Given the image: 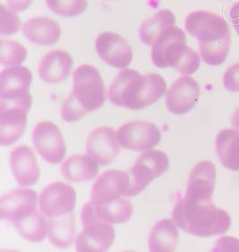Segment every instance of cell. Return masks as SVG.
<instances>
[{"label":"cell","mask_w":239,"mask_h":252,"mask_svg":"<svg viewBox=\"0 0 239 252\" xmlns=\"http://www.w3.org/2000/svg\"><path fill=\"white\" fill-rule=\"evenodd\" d=\"M166 91V81L158 74L142 76L138 71L125 69L112 81L108 98L116 106L142 110L159 100Z\"/></svg>","instance_id":"cell-1"},{"label":"cell","mask_w":239,"mask_h":252,"mask_svg":"<svg viewBox=\"0 0 239 252\" xmlns=\"http://www.w3.org/2000/svg\"><path fill=\"white\" fill-rule=\"evenodd\" d=\"M173 221L184 232L198 237H209L228 232L229 214L215 207L212 199L192 200L184 197L175 207Z\"/></svg>","instance_id":"cell-2"},{"label":"cell","mask_w":239,"mask_h":252,"mask_svg":"<svg viewBox=\"0 0 239 252\" xmlns=\"http://www.w3.org/2000/svg\"><path fill=\"white\" fill-rule=\"evenodd\" d=\"M106 101L104 82L100 72L90 65H82L73 75V91L66 97L61 110L67 122L79 121L90 111L100 109Z\"/></svg>","instance_id":"cell-3"},{"label":"cell","mask_w":239,"mask_h":252,"mask_svg":"<svg viewBox=\"0 0 239 252\" xmlns=\"http://www.w3.org/2000/svg\"><path fill=\"white\" fill-rule=\"evenodd\" d=\"M151 61L159 68L173 67L182 75L194 74L200 66L197 52L186 45L184 31L176 26L160 33L152 45Z\"/></svg>","instance_id":"cell-4"},{"label":"cell","mask_w":239,"mask_h":252,"mask_svg":"<svg viewBox=\"0 0 239 252\" xmlns=\"http://www.w3.org/2000/svg\"><path fill=\"white\" fill-rule=\"evenodd\" d=\"M32 74L27 67L13 66L0 74V107L18 106L30 111L32 98L30 86Z\"/></svg>","instance_id":"cell-5"},{"label":"cell","mask_w":239,"mask_h":252,"mask_svg":"<svg viewBox=\"0 0 239 252\" xmlns=\"http://www.w3.org/2000/svg\"><path fill=\"white\" fill-rule=\"evenodd\" d=\"M84 230L76 237L77 252H106L114 242L115 231L111 223L100 221L95 216L91 203L85 204L81 214Z\"/></svg>","instance_id":"cell-6"},{"label":"cell","mask_w":239,"mask_h":252,"mask_svg":"<svg viewBox=\"0 0 239 252\" xmlns=\"http://www.w3.org/2000/svg\"><path fill=\"white\" fill-rule=\"evenodd\" d=\"M170 160L159 150H149L140 156L134 165L127 169L130 179L128 197L140 194L150 182L168 171Z\"/></svg>","instance_id":"cell-7"},{"label":"cell","mask_w":239,"mask_h":252,"mask_svg":"<svg viewBox=\"0 0 239 252\" xmlns=\"http://www.w3.org/2000/svg\"><path fill=\"white\" fill-rule=\"evenodd\" d=\"M120 146L136 152L149 151L157 146L161 139L158 126L149 121L127 122L118 130Z\"/></svg>","instance_id":"cell-8"},{"label":"cell","mask_w":239,"mask_h":252,"mask_svg":"<svg viewBox=\"0 0 239 252\" xmlns=\"http://www.w3.org/2000/svg\"><path fill=\"white\" fill-rule=\"evenodd\" d=\"M185 30L202 42H214L230 33L229 25L220 15L208 11H195L187 15Z\"/></svg>","instance_id":"cell-9"},{"label":"cell","mask_w":239,"mask_h":252,"mask_svg":"<svg viewBox=\"0 0 239 252\" xmlns=\"http://www.w3.org/2000/svg\"><path fill=\"white\" fill-rule=\"evenodd\" d=\"M31 137L36 151L46 161L56 164L65 158V141L54 123L41 121L33 128Z\"/></svg>","instance_id":"cell-10"},{"label":"cell","mask_w":239,"mask_h":252,"mask_svg":"<svg viewBox=\"0 0 239 252\" xmlns=\"http://www.w3.org/2000/svg\"><path fill=\"white\" fill-rule=\"evenodd\" d=\"M76 193L64 182H56L46 187L40 195V211L49 218L62 217L73 212Z\"/></svg>","instance_id":"cell-11"},{"label":"cell","mask_w":239,"mask_h":252,"mask_svg":"<svg viewBox=\"0 0 239 252\" xmlns=\"http://www.w3.org/2000/svg\"><path fill=\"white\" fill-rule=\"evenodd\" d=\"M95 50L109 66L125 68L133 61V50L126 40L118 33L105 32L97 37Z\"/></svg>","instance_id":"cell-12"},{"label":"cell","mask_w":239,"mask_h":252,"mask_svg":"<svg viewBox=\"0 0 239 252\" xmlns=\"http://www.w3.org/2000/svg\"><path fill=\"white\" fill-rule=\"evenodd\" d=\"M130 179L128 172L110 170L102 173L91 188V200L93 204H103L122 197H128Z\"/></svg>","instance_id":"cell-13"},{"label":"cell","mask_w":239,"mask_h":252,"mask_svg":"<svg viewBox=\"0 0 239 252\" xmlns=\"http://www.w3.org/2000/svg\"><path fill=\"white\" fill-rule=\"evenodd\" d=\"M86 151L100 165L112 162L120 152L118 133L110 126H100L92 130L86 141Z\"/></svg>","instance_id":"cell-14"},{"label":"cell","mask_w":239,"mask_h":252,"mask_svg":"<svg viewBox=\"0 0 239 252\" xmlns=\"http://www.w3.org/2000/svg\"><path fill=\"white\" fill-rule=\"evenodd\" d=\"M200 96L198 83L190 76H182L175 81L166 95V106L176 115H182L192 110Z\"/></svg>","instance_id":"cell-15"},{"label":"cell","mask_w":239,"mask_h":252,"mask_svg":"<svg viewBox=\"0 0 239 252\" xmlns=\"http://www.w3.org/2000/svg\"><path fill=\"white\" fill-rule=\"evenodd\" d=\"M38 195L29 189H17L3 195L0 200L1 218L13 223L37 210Z\"/></svg>","instance_id":"cell-16"},{"label":"cell","mask_w":239,"mask_h":252,"mask_svg":"<svg viewBox=\"0 0 239 252\" xmlns=\"http://www.w3.org/2000/svg\"><path fill=\"white\" fill-rule=\"evenodd\" d=\"M9 164L15 181L22 187H30L40 179V168L34 153L29 146H17L9 156Z\"/></svg>","instance_id":"cell-17"},{"label":"cell","mask_w":239,"mask_h":252,"mask_svg":"<svg viewBox=\"0 0 239 252\" xmlns=\"http://www.w3.org/2000/svg\"><path fill=\"white\" fill-rule=\"evenodd\" d=\"M216 183V167L211 161L198 162L191 172L185 198L192 200L212 199Z\"/></svg>","instance_id":"cell-18"},{"label":"cell","mask_w":239,"mask_h":252,"mask_svg":"<svg viewBox=\"0 0 239 252\" xmlns=\"http://www.w3.org/2000/svg\"><path fill=\"white\" fill-rule=\"evenodd\" d=\"M28 111L18 106L0 107V144L13 145L24 135Z\"/></svg>","instance_id":"cell-19"},{"label":"cell","mask_w":239,"mask_h":252,"mask_svg":"<svg viewBox=\"0 0 239 252\" xmlns=\"http://www.w3.org/2000/svg\"><path fill=\"white\" fill-rule=\"evenodd\" d=\"M74 61L64 51L54 50L46 54L40 61L38 73L41 80L57 84L65 80L69 76Z\"/></svg>","instance_id":"cell-20"},{"label":"cell","mask_w":239,"mask_h":252,"mask_svg":"<svg viewBox=\"0 0 239 252\" xmlns=\"http://www.w3.org/2000/svg\"><path fill=\"white\" fill-rule=\"evenodd\" d=\"M22 30L28 40L38 45H53L61 36L60 25L45 16L33 17L26 21L22 26Z\"/></svg>","instance_id":"cell-21"},{"label":"cell","mask_w":239,"mask_h":252,"mask_svg":"<svg viewBox=\"0 0 239 252\" xmlns=\"http://www.w3.org/2000/svg\"><path fill=\"white\" fill-rule=\"evenodd\" d=\"M97 163L90 156L75 155L64 161L61 166V173L68 182H90L99 172Z\"/></svg>","instance_id":"cell-22"},{"label":"cell","mask_w":239,"mask_h":252,"mask_svg":"<svg viewBox=\"0 0 239 252\" xmlns=\"http://www.w3.org/2000/svg\"><path fill=\"white\" fill-rule=\"evenodd\" d=\"M176 222L170 219H163L157 222L149 235L150 252H174L179 242V233Z\"/></svg>","instance_id":"cell-23"},{"label":"cell","mask_w":239,"mask_h":252,"mask_svg":"<svg viewBox=\"0 0 239 252\" xmlns=\"http://www.w3.org/2000/svg\"><path fill=\"white\" fill-rule=\"evenodd\" d=\"M216 150L221 163L231 171H239V132L223 129L216 137Z\"/></svg>","instance_id":"cell-24"},{"label":"cell","mask_w":239,"mask_h":252,"mask_svg":"<svg viewBox=\"0 0 239 252\" xmlns=\"http://www.w3.org/2000/svg\"><path fill=\"white\" fill-rule=\"evenodd\" d=\"M49 241L55 247L66 249L75 242V218L73 212L62 217L50 218Z\"/></svg>","instance_id":"cell-25"},{"label":"cell","mask_w":239,"mask_h":252,"mask_svg":"<svg viewBox=\"0 0 239 252\" xmlns=\"http://www.w3.org/2000/svg\"><path fill=\"white\" fill-rule=\"evenodd\" d=\"M90 203L96 217L111 224L126 222L133 214V206L125 197L103 204Z\"/></svg>","instance_id":"cell-26"},{"label":"cell","mask_w":239,"mask_h":252,"mask_svg":"<svg viewBox=\"0 0 239 252\" xmlns=\"http://www.w3.org/2000/svg\"><path fill=\"white\" fill-rule=\"evenodd\" d=\"M176 25L174 13L168 9H161L142 24L139 35L146 45H153L160 33L170 26Z\"/></svg>","instance_id":"cell-27"},{"label":"cell","mask_w":239,"mask_h":252,"mask_svg":"<svg viewBox=\"0 0 239 252\" xmlns=\"http://www.w3.org/2000/svg\"><path fill=\"white\" fill-rule=\"evenodd\" d=\"M13 225L22 237L31 242L44 241L49 232V221L38 210L13 222Z\"/></svg>","instance_id":"cell-28"},{"label":"cell","mask_w":239,"mask_h":252,"mask_svg":"<svg viewBox=\"0 0 239 252\" xmlns=\"http://www.w3.org/2000/svg\"><path fill=\"white\" fill-rule=\"evenodd\" d=\"M230 45L231 33L214 42L199 41L200 55L203 61L209 66H219L229 55Z\"/></svg>","instance_id":"cell-29"},{"label":"cell","mask_w":239,"mask_h":252,"mask_svg":"<svg viewBox=\"0 0 239 252\" xmlns=\"http://www.w3.org/2000/svg\"><path fill=\"white\" fill-rule=\"evenodd\" d=\"M1 63L5 66H18L25 61L27 51L20 43L10 40H1Z\"/></svg>","instance_id":"cell-30"},{"label":"cell","mask_w":239,"mask_h":252,"mask_svg":"<svg viewBox=\"0 0 239 252\" xmlns=\"http://www.w3.org/2000/svg\"><path fill=\"white\" fill-rule=\"evenodd\" d=\"M46 4L58 15L74 17L86 10L88 0H46Z\"/></svg>","instance_id":"cell-31"},{"label":"cell","mask_w":239,"mask_h":252,"mask_svg":"<svg viewBox=\"0 0 239 252\" xmlns=\"http://www.w3.org/2000/svg\"><path fill=\"white\" fill-rule=\"evenodd\" d=\"M1 35H11L20 29V19L9 7L1 5Z\"/></svg>","instance_id":"cell-32"},{"label":"cell","mask_w":239,"mask_h":252,"mask_svg":"<svg viewBox=\"0 0 239 252\" xmlns=\"http://www.w3.org/2000/svg\"><path fill=\"white\" fill-rule=\"evenodd\" d=\"M223 85L229 92H239V63L229 66L223 76Z\"/></svg>","instance_id":"cell-33"},{"label":"cell","mask_w":239,"mask_h":252,"mask_svg":"<svg viewBox=\"0 0 239 252\" xmlns=\"http://www.w3.org/2000/svg\"><path fill=\"white\" fill-rule=\"evenodd\" d=\"M32 0H6L7 6L14 12H22L27 9Z\"/></svg>","instance_id":"cell-34"},{"label":"cell","mask_w":239,"mask_h":252,"mask_svg":"<svg viewBox=\"0 0 239 252\" xmlns=\"http://www.w3.org/2000/svg\"><path fill=\"white\" fill-rule=\"evenodd\" d=\"M229 16L232 26L234 27L237 33L239 35V2L230 6Z\"/></svg>","instance_id":"cell-35"},{"label":"cell","mask_w":239,"mask_h":252,"mask_svg":"<svg viewBox=\"0 0 239 252\" xmlns=\"http://www.w3.org/2000/svg\"><path fill=\"white\" fill-rule=\"evenodd\" d=\"M232 125L234 126L236 129H238L239 131V107L237 111H235L234 115L232 117Z\"/></svg>","instance_id":"cell-36"}]
</instances>
